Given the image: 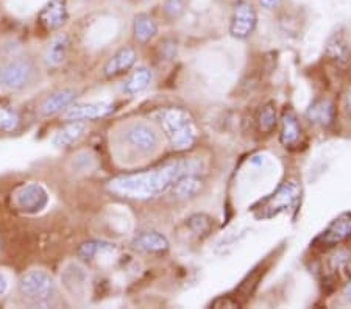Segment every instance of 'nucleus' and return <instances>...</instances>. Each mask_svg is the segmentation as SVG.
<instances>
[{
	"label": "nucleus",
	"mask_w": 351,
	"mask_h": 309,
	"mask_svg": "<svg viewBox=\"0 0 351 309\" xmlns=\"http://www.w3.org/2000/svg\"><path fill=\"white\" fill-rule=\"evenodd\" d=\"M198 162L192 160L173 161L154 171L132 173L111 180L108 189L119 197L132 200H152L162 195L175 184L180 177L197 172Z\"/></svg>",
	"instance_id": "nucleus-1"
},
{
	"label": "nucleus",
	"mask_w": 351,
	"mask_h": 309,
	"mask_svg": "<svg viewBox=\"0 0 351 309\" xmlns=\"http://www.w3.org/2000/svg\"><path fill=\"white\" fill-rule=\"evenodd\" d=\"M158 121L173 150H189L197 143V127L188 111L181 108H166L160 112Z\"/></svg>",
	"instance_id": "nucleus-2"
},
{
	"label": "nucleus",
	"mask_w": 351,
	"mask_h": 309,
	"mask_svg": "<svg viewBox=\"0 0 351 309\" xmlns=\"http://www.w3.org/2000/svg\"><path fill=\"white\" fill-rule=\"evenodd\" d=\"M300 197H302V186L297 182H286L267 199L254 205L252 212L258 221H269L295 206Z\"/></svg>",
	"instance_id": "nucleus-3"
},
{
	"label": "nucleus",
	"mask_w": 351,
	"mask_h": 309,
	"mask_svg": "<svg viewBox=\"0 0 351 309\" xmlns=\"http://www.w3.org/2000/svg\"><path fill=\"white\" fill-rule=\"evenodd\" d=\"M123 143L136 153L152 155L160 147V134L150 123L132 122L122 133Z\"/></svg>",
	"instance_id": "nucleus-4"
},
{
	"label": "nucleus",
	"mask_w": 351,
	"mask_h": 309,
	"mask_svg": "<svg viewBox=\"0 0 351 309\" xmlns=\"http://www.w3.org/2000/svg\"><path fill=\"white\" fill-rule=\"evenodd\" d=\"M55 291V280L45 271H30L19 280L21 294L35 303H45L53 299Z\"/></svg>",
	"instance_id": "nucleus-5"
},
{
	"label": "nucleus",
	"mask_w": 351,
	"mask_h": 309,
	"mask_svg": "<svg viewBox=\"0 0 351 309\" xmlns=\"http://www.w3.org/2000/svg\"><path fill=\"white\" fill-rule=\"evenodd\" d=\"M33 72H35V67L32 61L22 58L7 61V63L0 64V86L10 89V91L24 89L32 82Z\"/></svg>",
	"instance_id": "nucleus-6"
},
{
	"label": "nucleus",
	"mask_w": 351,
	"mask_h": 309,
	"mask_svg": "<svg viewBox=\"0 0 351 309\" xmlns=\"http://www.w3.org/2000/svg\"><path fill=\"white\" fill-rule=\"evenodd\" d=\"M258 25V14L253 5L247 0H237L230 21V33L236 39H247L253 35Z\"/></svg>",
	"instance_id": "nucleus-7"
},
{
	"label": "nucleus",
	"mask_w": 351,
	"mask_h": 309,
	"mask_svg": "<svg viewBox=\"0 0 351 309\" xmlns=\"http://www.w3.org/2000/svg\"><path fill=\"white\" fill-rule=\"evenodd\" d=\"M351 239V212H342L322 232L314 244L322 247H336Z\"/></svg>",
	"instance_id": "nucleus-8"
},
{
	"label": "nucleus",
	"mask_w": 351,
	"mask_h": 309,
	"mask_svg": "<svg viewBox=\"0 0 351 309\" xmlns=\"http://www.w3.org/2000/svg\"><path fill=\"white\" fill-rule=\"evenodd\" d=\"M49 201V194L41 184L30 183L22 186L14 197V203L22 212L27 214H35V212L41 211L45 208Z\"/></svg>",
	"instance_id": "nucleus-9"
},
{
	"label": "nucleus",
	"mask_w": 351,
	"mask_h": 309,
	"mask_svg": "<svg viewBox=\"0 0 351 309\" xmlns=\"http://www.w3.org/2000/svg\"><path fill=\"white\" fill-rule=\"evenodd\" d=\"M114 111V105L106 103V102H97V103H82V105H73L69 106L64 111V121H95L101 119V117L110 116Z\"/></svg>",
	"instance_id": "nucleus-10"
},
{
	"label": "nucleus",
	"mask_w": 351,
	"mask_h": 309,
	"mask_svg": "<svg viewBox=\"0 0 351 309\" xmlns=\"http://www.w3.org/2000/svg\"><path fill=\"white\" fill-rule=\"evenodd\" d=\"M67 19H69V13H67L66 0H50L38 14V22L47 32L60 30Z\"/></svg>",
	"instance_id": "nucleus-11"
},
{
	"label": "nucleus",
	"mask_w": 351,
	"mask_h": 309,
	"mask_svg": "<svg viewBox=\"0 0 351 309\" xmlns=\"http://www.w3.org/2000/svg\"><path fill=\"white\" fill-rule=\"evenodd\" d=\"M75 99L77 92L73 91V89H61V91H56L44 99V102L39 106V112H41L44 117L56 116L69 108V106L75 102Z\"/></svg>",
	"instance_id": "nucleus-12"
},
{
	"label": "nucleus",
	"mask_w": 351,
	"mask_h": 309,
	"mask_svg": "<svg viewBox=\"0 0 351 309\" xmlns=\"http://www.w3.org/2000/svg\"><path fill=\"white\" fill-rule=\"evenodd\" d=\"M136 63V52L133 47H122L106 61L104 74L106 78H116L125 74Z\"/></svg>",
	"instance_id": "nucleus-13"
},
{
	"label": "nucleus",
	"mask_w": 351,
	"mask_h": 309,
	"mask_svg": "<svg viewBox=\"0 0 351 309\" xmlns=\"http://www.w3.org/2000/svg\"><path fill=\"white\" fill-rule=\"evenodd\" d=\"M300 140H302V125H300L298 117L293 110L287 108L281 116L280 143L282 147L293 149L300 144Z\"/></svg>",
	"instance_id": "nucleus-14"
},
{
	"label": "nucleus",
	"mask_w": 351,
	"mask_h": 309,
	"mask_svg": "<svg viewBox=\"0 0 351 309\" xmlns=\"http://www.w3.org/2000/svg\"><path fill=\"white\" fill-rule=\"evenodd\" d=\"M306 117L313 125L328 128L332 125L334 119H336V108H334L331 100L317 99L306 110Z\"/></svg>",
	"instance_id": "nucleus-15"
},
{
	"label": "nucleus",
	"mask_w": 351,
	"mask_h": 309,
	"mask_svg": "<svg viewBox=\"0 0 351 309\" xmlns=\"http://www.w3.org/2000/svg\"><path fill=\"white\" fill-rule=\"evenodd\" d=\"M325 56L331 61V63L339 67L347 66L350 60V49L342 32H334L332 35L326 39Z\"/></svg>",
	"instance_id": "nucleus-16"
},
{
	"label": "nucleus",
	"mask_w": 351,
	"mask_h": 309,
	"mask_svg": "<svg viewBox=\"0 0 351 309\" xmlns=\"http://www.w3.org/2000/svg\"><path fill=\"white\" fill-rule=\"evenodd\" d=\"M132 245L134 250L143 253H164L169 250L167 238L158 232H143L136 234Z\"/></svg>",
	"instance_id": "nucleus-17"
},
{
	"label": "nucleus",
	"mask_w": 351,
	"mask_h": 309,
	"mask_svg": "<svg viewBox=\"0 0 351 309\" xmlns=\"http://www.w3.org/2000/svg\"><path fill=\"white\" fill-rule=\"evenodd\" d=\"M84 133H86V123L82 121H72L67 122L66 125L55 133L52 139V145L58 149H67L71 145L77 144L80 140Z\"/></svg>",
	"instance_id": "nucleus-18"
},
{
	"label": "nucleus",
	"mask_w": 351,
	"mask_h": 309,
	"mask_svg": "<svg viewBox=\"0 0 351 309\" xmlns=\"http://www.w3.org/2000/svg\"><path fill=\"white\" fill-rule=\"evenodd\" d=\"M203 188V180L197 172L186 173V175L180 177L171 188V193L178 200H189L200 193Z\"/></svg>",
	"instance_id": "nucleus-19"
},
{
	"label": "nucleus",
	"mask_w": 351,
	"mask_h": 309,
	"mask_svg": "<svg viewBox=\"0 0 351 309\" xmlns=\"http://www.w3.org/2000/svg\"><path fill=\"white\" fill-rule=\"evenodd\" d=\"M152 78H154V74L149 67H138L132 75L128 77V80L123 83V92L130 97H134L141 92H144L147 88L150 86Z\"/></svg>",
	"instance_id": "nucleus-20"
},
{
	"label": "nucleus",
	"mask_w": 351,
	"mask_h": 309,
	"mask_svg": "<svg viewBox=\"0 0 351 309\" xmlns=\"http://www.w3.org/2000/svg\"><path fill=\"white\" fill-rule=\"evenodd\" d=\"M69 36L66 33H60L53 38V41L49 44L47 52H45V63L49 66H60L66 60L67 50H69Z\"/></svg>",
	"instance_id": "nucleus-21"
},
{
	"label": "nucleus",
	"mask_w": 351,
	"mask_h": 309,
	"mask_svg": "<svg viewBox=\"0 0 351 309\" xmlns=\"http://www.w3.org/2000/svg\"><path fill=\"white\" fill-rule=\"evenodd\" d=\"M133 33L139 42H149L156 36L158 25L149 14H138L133 22Z\"/></svg>",
	"instance_id": "nucleus-22"
},
{
	"label": "nucleus",
	"mask_w": 351,
	"mask_h": 309,
	"mask_svg": "<svg viewBox=\"0 0 351 309\" xmlns=\"http://www.w3.org/2000/svg\"><path fill=\"white\" fill-rule=\"evenodd\" d=\"M116 245L111 243H105V240H88V243H83L78 247L77 255L83 261H93L99 255H104V253L114 251Z\"/></svg>",
	"instance_id": "nucleus-23"
},
{
	"label": "nucleus",
	"mask_w": 351,
	"mask_h": 309,
	"mask_svg": "<svg viewBox=\"0 0 351 309\" xmlns=\"http://www.w3.org/2000/svg\"><path fill=\"white\" fill-rule=\"evenodd\" d=\"M259 132L264 134H270L278 125V116H276V106L274 102L265 103L261 106L256 117Z\"/></svg>",
	"instance_id": "nucleus-24"
},
{
	"label": "nucleus",
	"mask_w": 351,
	"mask_h": 309,
	"mask_svg": "<svg viewBox=\"0 0 351 309\" xmlns=\"http://www.w3.org/2000/svg\"><path fill=\"white\" fill-rule=\"evenodd\" d=\"M21 123V117L18 111L11 108L8 105L0 103V132L5 133H13L18 130Z\"/></svg>",
	"instance_id": "nucleus-25"
},
{
	"label": "nucleus",
	"mask_w": 351,
	"mask_h": 309,
	"mask_svg": "<svg viewBox=\"0 0 351 309\" xmlns=\"http://www.w3.org/2000/svg\"><path fill=\"white\" fill-rule=\"evenodd\" d=\"M186 225L198 238H206L213 230V219L206 214H194L188 219Z\"/></svg>",
	"instance_id": "nucleus-26"
},
{
	"label": "nucleus",
	"mask_w": 351,
	"mask_h": 309,
	"mask_svg": "<svg viewBox=\"0 0 351 309\" xmlns=\"http://www.w3.org/2000/svg\"><path fill=\"white\" fill-rule=\"evenodd\" d=\"M162 10L169 19H178L184 13V0H166Z\"/></svg>",
	"instance_id": "nucleus-27"
},
{
	"label": "nucleus",
	"mask_w": 351,
	"mask_h": 309,
	"mask_svg": "<svg viewBox=\"0 0 351 309\" xmlns=\"http://www.w3.org/2000/svg\"><path fill=\"white\" fill-rule=\"evenodd\" d=\"M211 308H239V303L237 300H233L230 295L219 297V299L211 303Z\"/></svg>",
	"instance_id": "nucleus-28"
},
{
	"label": "nucleus",
	"mask_w": 351,
	"mask_h": 309,
	"mask_svg": "<svg viewBox=\"0 0 351 309\" xmlns=\"http://www.w3.org/2000/svg\"><path fill=\"white\" fill-rule=\"evenodd\" d=\"M10 288V281L8 277L3 272H0V297H3L8 292Z\"/></svg>",
	"instance_id": "nucleus-29"
},
{
	"label": "nucleus",
	"mask_w": 351,
	"mask_h": 309,
	"mask_svg": "<svg viewBox=\"0 0 351 309\" xmlns=\"http://www.w3.org/2000/svg\"><path fill=\"white\" fill-rule=\"evenodd\" d=\"M258 2L261 3L264 8H269V10H271V8H276V7H278V5L282 2V0H258Z\"/></svg>",
	"instance_id": "nucleus-30"
},
{
	"label": "nucleus",
	"mask_w": 351,
	"mask_h": 309,
	"mask_svg": "<svg viewBox=\"0 0 351 309\" xmlns=\"http://www.w3.org/2000/svg\"><path fill=\"white\" fill-rule=\"evenodd\" d=\"M343 106H345V111H347L348 114L351 116V86L347 89V92H345Z\"/></svg>",
	"instance_id": "nucleus-31"
},
{
	"label": "nucleus",
	"mask_w": 351,
	"mask_h": 309,
	"mask_svg": "<svg viewBox=\"0 0 351 309\" xmlns=\"http://www.w3.org/2000/svg\"><path fill=\"white\" fill-rule=\"evenodd\" d=\"M342 294H343V299H345V300L351 301V278L347 281V283H345Z\"/></svg>",
	"instance_id": "nucleus-32"
}]
</instances>
